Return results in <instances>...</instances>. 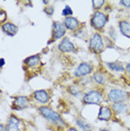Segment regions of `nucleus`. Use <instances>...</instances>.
I'll use <instances>...</instances> for the list:
<instances>
[{
    "instance_id": "f257e3e1",
    "label": "nucleus",
    "mask_w": 130,
    "mask_h": 131,
    "mask_svg": "<svg viewBox=\"0 0 130 131\" xmlns=\"http://www.w3.org/2000/svg\"><path fill=\"white\" fill-rule=\"evenodd\" d=\"M38 113L42 115V118H44L47 122H49L51 124H53L56 128H65L66 127V122L62 115L57 111H55L54 109H52L48 105H40L38 106Z\"/></svg>"
},
{
    "instance_id": "f03ea898",
    "label": "nucleus",
    "mask_w": 130,
    "mask_h": 131,
    "mask_svg": "<svg viewBox=\"0 0 130 131\" xmlns=\"http://www.w3.org/2000/svg\"><path fill=\"white\" fill-rule=\"evenodd\" d=\"M104 100V91L100 88H93L85 91L82 95V103L84 105H101Z\"/></svg>"
},
{
    "instance_id": "7ed1b4c3",
    "label": "nucleus",
    "mask_w": 130,
    "mask_h": 131,
    "mask_svg": "<svg viewBox=\"0 0 130 131\" xmlns=\"http://www.w3.org/2000/svg\"><path fill=\"white\" fill-rule=\"evenodd\" d=\"M109 23V15L104 11H94L91 15L90 25L96 32H101Z\"/></svg>"
},
{
    "instance_id": "20e7f679",
    "label": "nucleus",
    "mask_w": 130,
    "mask_h": 131,
    "mask_svg": "<svg viewBox=\"0 0 130 131\" xmlns=\"http://www.w3.org/2000/svg\"><path fill=\"white\" fill-rule=\"evenodd\" d=\"M89 49L93 54H102L105 49V40L101 32H93L89 38Z\"/></svg>"
},
{
    "instance_id": "39448f33",
    "label": "nucleus",
    "mask_w": 130,
    "mask_h": 131,
    "mask_svg": "<svg viewBox=\"0 0 130 131\" xmlns=\"http://www.w3.org/2000/svg\"><path fill=\"white\" fill-rule=\"evenodd\" d=\"M107 101L112 103H119V102H126L129 99V93L123 89H119V88H113L111 90L108 91L107 95Z\"/></svg>"
},
{
    "instance_id": "423d86ee",
    "label": "nucleus",
    "mask_w": 130,
    "mask_h": 131,
    "mask_svg": "<svg viewBox=\"0 0 130 131\" xmlns=\"http://www.w3.org/2000/svg\"><path fill=\"white\" fill-rule=\"evenodd\" d=\"M66 28L64 27L62 21H53L52 23V37L47 41V45H51L52 43H55L58 39H63L66 35Z\"/></svg>"
},
{
    "instance_id": "0eeeda50",
    "label": "nucleus",
    "mask_w": 130,
    "mask_h": 131,
    "mask_svg": "<svg viewBox=\"0 0 130 131\" xmlns=\"http://www.w3.org/2000/svg\"><path fill=\"white\" fill-rule=\"evenodd\" d=\"M94 72V66L90 62H81L78 66L73 71V76L76 79H82V77H86Z\"/></svg>"
},
{
    "instance_id": "6e6552de",
    "label": "nucleus",
    "mask_w": 130,
    "mask_h": 131,
    "mask_svg": "<svg viewBox=\"0 0 130 131\" xmlns=\"http://www.w3.org/2000/svg\"><path fill=\"white\" fill-rule=\"evenodd\" d=\"M31 99L27 95H17L14 96L13 103H11V109L14 111H23L30 106Z\"/></svg>"
},
{
    "instance_id": "1a4fd4ad",
    "label": "nucleus",
    "mask_w": 130,
    "mask_h": 131,
    "mask_svg": "<svg viewBox=\"0 0 130 131\" xmlns=\"http://www.w3.org/2000/svg\"><path fill=\"white\" fill-rule=\"evenodd\" d=\"M6 129L7 131H24L25 130V122L16 114H10L6 122Z\"/></svg>"
},
{
    "instance_id": "9d476101",
    "label": "nucleus",
    "mask_w": 130,
    "mask_h": 131,
    "mask_svg": "<svg viewBox=\"0 0 130 131\" xmlns=\"http://www.w3.org/2000/svg\"><path fill=\"white\" fill-rule=\"evenodd\" d=\"M52 94L51 91L45 90V89H40V90H36L32 92L31 94V99L35 101V102L42 104V105H47L51 101Z\"/></svg>"
},
{
    "instance_id": "9b49d317",
    "label": "nucleus",
    "mask_w": 130,
    "mask_h": 131,
    "mask_svg": "<svg viewBox=\"0 0 130 131\" xmlns=\"http://www.w3.org/2000/svg\"><path fill=\"white\" fill-rule=\"evenodd\" d=\"M58 52L63 53V54H67V53H76L78 52V47L75 46V44L70 39V37L65 36L63 39H61V41L57 45Z\"/></svg>"
},
{
    "instance_id": "f8f14e48",
    "label": "nucleus",
    "mask_w": 130,
    "mask_h": 131,
    "mask_svg": "<svg viewBox=\"0 0 130 131\" xmlns=\"http://www.w3.org/2000/svg\"><path fill=\"white\" fill-rule=\"evenodd\" d=\"M42 64V58L40 55H30L28 57H26L24 59V70L25 71H29V70H34L40 66Z\"/></svg>"
},
{
    "instance_id": "ddd939ff",
    "label": "nucleus",
    "mask_w": 130,
    "mask_h": 131,
    "mask_svg": "<svg viewBox=\"0 0 130 131\" xmlns=\"http://www.w3.org/2000/svg\"><path fill=\"white\" fill-rule=\"evenodd\" d=\"M63 25H64V27L66 28V30H69V31H72V32H74L76 31L78 29L82 26V24L81 21L76 18V17L74 16H72V17H66V18H64L63 19Z\"/></svg>"
},
{
    "instance_id": "4468645a",
    "label": "nucleus",
    "mask_w": 130,
    "mask_h": 131,
    "mask_svg": "<svg viewBox=\"0 0 130 131\" xmlns=\"http://www.w3.org/2000/svg\"><path fill=\"white\" fill-rule=\"evenodd\" d=\"M112 118H113V112H112L110 106L105 105V104L100 105L99 112H98V120L108 122V121L112 120Z\"/></svg>"
},
{
    "instance_id": "2eb2a0df",
    "label": "nucleus",
    "mask_w": 130,
    "mask_h": 131,
    "mask_svg": "<svg viewBox=\"0 0 130 131\" xmlns=\"http://www.w3.org/2000/svg\"><path fill=\"white\" fill-rule=\"evenodd\" d=\"M0 29L2 30L4 34H6L7 36L9 37H14L17 35V32H18L19 28L18 26L16 25V24L11 23V21H5L1 24V26H0Z\"/></svg>"
},
{
    "instance_id": "dca6fc26",
    "label": "nucleus",
    "mask_w": 130,
    "mask_h": 131,
    "mask_svg": "<svg viewBox=\"0 0 130 131\" xmlns=\"http://www.w3.org/2000/svg\"><path fill=\"white\" fill-rule=\"evenodd\" d=\"M92 82L99 88H104L108 83V77L102 71H94L92 74Z\"/></svg>"
},
{
    "instance_id": "f3484780",
    "label": "nucleus",
    "mask_w": 130,
    "mask_h": 131,
    "mask_svg": "<svg viewBox=\"0 0 130 131\" xmlns=\"http://www.w3.org/2000/svg\"><path fill=\"white\" fill-rule=\"evenodd\" d=\"M74 123H75V126L82 131H93V129H94L92 124L85 118L82 117V115H76L74 118Z\"/></svg>"
},
{
    "instance_id": "a211bd4d",
    "label": "nucleus",
    "mask_w": 130,
    "mask_h": 131,
    "mask_svg": "<svg viewBox=\"0 0 130 131\" xmlns=\"http://www.w3.org/2000/svg\"><path fill=\"white\" fill-rule=\"evenodd\" d=\"M118 28H119L120 34L123 37L130 39V21H128L126 19H120L118 21Z\"/></svg>"
},
{
    "instance_id": "6ab92c4d",
    "label": "nucleus",
    "mask_w": 130,
    "mask_h": 131,
    "mask_svg": "<svg viewBox=\"0 0 130 131\" xmlns=\"http://www.w3.org/2000/svg\"><path fill=\"white\" fill-rule=\"evenodd\" d=\"M104 65L109 70L116 73H123L125 72V65L119 61H113V62H104Z\"/></svg>"
},
{
    "instance_id": "aec40b11",
    "label": "nucleus",
    "mask_w": 130,
    "mask_h": 131,
    "mask_svg": "<svg viewBox=\"0 0 130 131\" xmlns=\"http://www.w3.org/2000/svg\"><path fill=\"white\" fill-rule=\"evenodd\" d=\"M128 106L129 105L126 102H119V103H112L110 108L112 112H113V115H120L128 110Z\"/></svg>"
},
{
    "instance_id": "412c9836",
    "label": "nucleus",
    "mask_w": 130,
    "mask_h": 131,
    "mask_svg": "<svg viewBox=\"0 0 130 131\" xmlns=\"http://www.w3.org/2000/svg\"><path fill=\"white\" fill-rule=\"evenodd\" d=\"M66 91L67 93L70 95H72V96L74 97H82V95H83V89L81 88L79 84H71L66 88Z\"/></svg>"
},
{
    "instance_id": "4be33fe9",
    "label": "nucleus",
    "mask_w": 130,
    "mask_h": 131,
    "mask_svg": "<svg viewBox=\"0 0 130 131\" xmlns=\"http://www.w3.org/2000/svg\"><path fill=\"white\" fill-rule=\"evenodd\" d=\"M86 29H85L84 27V24L80 27L78 30L73 32V37H75V38H79V39H85L86 38Z\"/></svg>"
},
{
    "instance_id": "5701e85b",
    "label": "nucleus",
    "mask_w": 130,
    "mask_h": 131,
    "mask_svg": "<svg viewBox=\"0 0 130 131\" xmlns=\"http://www.w3.org/2000/svg\"><path fill=\"white\" fill-rule=\"evenodd\" d=\"M105 4H107L105 0H93V1L91 2V5H92V8H93L94 11H101V9L104 7Z\"/></svg>"
},
{
    "instance_id": "b1692460",
    "label": "nucleus",
    "mask_w": 130,
    "mask_h": 131,
    "mask_svg": "<svg viewBox=\"0 0 130 131\" xmlns=\"http://www.w3.org/2000/svg\"><path fill=\"white\" fill-rule=\"evenodd\" d=\"M62 16H63L64 18H66V17H72L73 16V9L70 7L69 5H66L63 8V10H62Z\"/></svg>"
},
{
    "instance_id": "393cba45",
    "label": "nucleus",
    "mask_w": 130,
    "mask_h": 131,
    "mask_svg": "<svg viewBox=\"0 0 130 131\" xmlns=\"http://www.w3.org/2000/svg\"><path fill=\"white\" fill-rule=\"evenodd\" d=\"M43 11H44V13H45L48 17H52L53 15H54L55 9H54V7H53V6H46V7L43 9Z\"/></svg>"
},
{
    "instance_id": "a878e982",
    "label": "nucleus",
    "mask_w": 130,
    "mask_h": 131,
    "mask_svg": "<svg viewBox=\"0 0 130 131\" xmlns=\"http://www.w3.org/2000/svg\"><path fill=\"white\" fill-rule=\"evenodd\" d=\"M119 4L121 6H123L125 8H130V0H121Z\"/></svg>"
},
{
    "instance_id": "bb28decb",
    "label": "nucleus",
    "mask_w": 130,
    "mask_h": 131,
    "mask_svg": "<svg viewBox=\"0 0 130 131\" xmlns=\"http://www.w3.org/2000/svg\"><path fill=\"white\" fill-rule=\"evenodd\" d=\"M125 72H126L127 74H129V75H130V62L126 65V66H125Z\"/></svg>"
},
{
    "instance_id": "cd10ccee",
    "label": "nucleus",
    "mask_w": 130,
    "mask_h": 131,
    "mask_svg": "<svg viewBox=\"0 0 130 131\" xmlns=\"http://www.w3.org/2000/svg\"><path fill=\"white\" fill-rule=\"evenodd\" d=\"M65 131H80V130L78 129V128H75V127H72V126H71V127H67V128H66V130H65Z\"/></svg>"
},
{
    "instance_id": "c85d7f7f",
    "label": "nucleus",
    "mask_w": 130,
    "mask_h": 131,
    "mask_svg": "<svg viewBox=\"0 0 130 131\" xmlns=\"http://www.w3.org/2000/svg\"><path fill=\"white\" fill-rule=\"evenodd\" d=\"M0 131H7V129H6V124L2 123V122H0Z\"/></svg>"
},
{
    "instance_id": "c756f323",
    "label": "nucleus",
    "mask_w": 130,
    "mask_h": 131,
    "mask_svg": "<svg viewBox=\"0 0 130 131\" xmlns=\"http://www.w3.org/2000/svg\"><path fill=\"white\" fill-rule=\"evenodd\" d=\"M5 64H6V59L5 58H0V68L4 67Z\"/></svg>"
},
{
    "instance_id": "7c9ffc66",
    "label": "nucleus",
    "mask_w": 130,
    "mask_h": 131,
    "mask_svg": "<svg viewBox=\"0 0 130 131\" xmlns=\"http://www.w3.org/2000/svg\"><path fill=\"white\" fill-rule=\"evenodd\" d=\"M99 131H112L110 129H108V128H102V129H100Z\"/></svg>"
},
{
    "instance_id": "2f4dec72",
    "label": "nucleus",
    "mask_w": 130,
    "mask_h": 131,
    "mask_svg": "<svg viewBox=\"0 0 130 131\" xmlns=\"http://www.w3.org/2000/svg\"><path fill=\"white\" fill-rule=\"evenodd\" d=\"M43 4H44V5H47V6H48L49 2H48V1H43Z\"/></svg>"
}]
</instances>
